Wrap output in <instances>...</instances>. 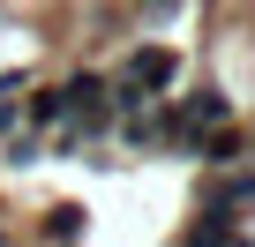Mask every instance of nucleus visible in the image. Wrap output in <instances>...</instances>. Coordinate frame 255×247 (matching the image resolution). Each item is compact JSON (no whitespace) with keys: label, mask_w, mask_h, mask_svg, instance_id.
I'll return each instance as SVG.
<instances>
[{"label":"nucleus","mask_w":255,"mask_h":247,"mask_svg":"<svg viewBox=\"0 0 255 247\" xmlns=\"http://www.w3.org/2000/svg\"><path fill=\"white\" fill-rule=\"evenodd\" d=\"M248 165H255V128H248Z\"/></svg>","instance_id":"nucleus-7"},{"label":"nucleus","mask_w":255,"mask_h":247,"mask_svg":"<svg viewBox=\"0 0 255 247\" xmlns=\"http://www.w3.org/2000/svg\"><path fill=\"white\" fill-rule=\"evenodd\" d=\"M195 210H218V217H248V210H255V165L210 172V180L195 187Z\"/></svg>","instance_id":"nucleus-3"},{"label":"nucleus","mask_w":255,"mask_h":247,"mask_svg":"<svg viewBox=\"0 0 255 247\" xmlns=\"http://www.w3.org/2000/svg\"><path fill=\"white\" fill-rule=\"evenodd\" d=\"M83 217H90L83 202H60V210H45V240H53V247H75V240H83Z\"/></svg>","instance_id":"nucleus-5"},{"label":"nucleus","mask_w":255,"mask_h":247,"mask_svg":"<svg viewBox=\"0 0 255 247\" xmlns=\"http://www.w3.org/2000/svg\"><path fill=\"white\" fill-rule=\"evenodd\" d=\"M120 82L135 90V97H165L173 82H180V53H165V45H135L120 60Z\"/></svg>","instance_id":"nucleus-2"},{"label":"nucleus","mask_w":255,"mask_h":247,"mask_svg":"<svg viewBox=\"0 0 255 247\" xmlns=\"http://www.w3.org/2000/svg\"><path fill=\"white\" fill-rule=\"evenodd\" d=\"M173 120H180V135H188V143H203L210 128H233V97H225L218 82H195L188 97H173Z\"/></svg>","instance_id":"nucleus-1"},{"label":"nucleus","mask_w":255,"mask_h":247,"mask_svg":"<svg viewBox=\"0 0 255 247\" xmlns=\"http://www.w3.org/2000/svg\"><path fill=\"white\" fill-rule=\"evenodd\" d=\"M195 165H210V172H233V165H248V128H210V135L195 143Z\"/></svg>","instance_id":"nucleus-4"},{"label":"nucleus","mask_w":255,"mask_h":247,"mask_svg":"<svg viewBox=\"0 0 255 247\" xmlns=\"http://www.w3.org/2000/svg\"><path fill=\"white\" fill-rule=\"evenodd\" d=\"M173 8H180V0H143V23H165Z\"/></svg>","instance_id":"nucleus-6"}]
</instances>
